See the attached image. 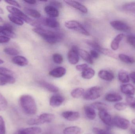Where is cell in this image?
<instances>
[{"label":"cell","mask_w":135,"mask_h":134,"mask_svg":"<svg viewBox=\"0 0 135 134\" xmlns=\"http://www.w3.org/2000/svg\"><path fill=\"white\" fill-rule=\"evenodd\" d=\"M19 104L23 111L28 115H34L37 112V105L35 99L29 95H23L19 98Z\"/></svg>","instance_id":"cell-1"},{"label":"cell","mask_w":135,"mask_h":134,"mask_svg":"<svg viewBox=\"0 0 135 134\" xmlns=\"http://www.w3.org/2000/svg\"><path fill=\"white\" fill-rule=\"evenodd\" d=\"M32 30L42 37L45 41L50 44H55L61 41L62 35L57 32H54L41 28H35Z\"/></svg>","instance_id":"cell-2"},{"label":"cell","mask_w":135,"mask_h":134,"mask_svg":"<svg viewBox=\"0 0 135 134\" xmlns=\"http://www.w3.org/2000/svg\"><path fill=\"white\" fill-rule=\"evenodd\" d=\"M6 8L7 11L11 14L20 18L27 23L36 27V28L40 27V23L38 21L31 19L16 7L8 6H6Z\"/></svg>","instance_id":"cell-3"},{"label":"cell","mask_w":135,"mask_h":134,"mask_svg":"<svg viewBox=\"0 0 135 134\" xmlns=\"http://www.w3.org/2000/svg\"><path fill=\"white\" fill-rule=\"evenodd\" d=\"M55 118V116L51 113H43L38 118L31 119L28 120L27 124L29 125H38L51 122Z\"/></svg>","instance_id":"cell-4"},{"label":"cell","mask_w":135,"mask_h":134,"mask_svg":"<svg viewBox=\"0 0 135 134\" xmlns=\"http://www.w3.org/2000/svg\"><path fill=\"white\" fill-rule=\"evenodd\" d=\"M102 89L99 86L90 87L85 92L83 98L87 100H93L100 98L102 94Z\"/></svg>","instance_id":"cell-5"},{"label":"cell","mask_w":135,"mask_h":134,"mask_svg":"<svg viewBox=\"0 0 135 134\" xmlns=\"http://www.w3.org/2000/svg\"><path fill=\"white\" fill-rule=\"evenodd\" d=\"M65 26L68 29L76 31L86 36L90 35L89 31L81 23L76 20H71L68 21L65 23Z\"/></svg>","instance_id":"cell-6"},{"label":"cell","mask_w":135,"mask_h":134,"mask_svg":"<svg viewBox=\"0 0 135 134\" xmlns=\"http://www.w3.org/2000/svg\"><path fill=\"white\" fill-rule=\"evenodd\" d=\"M112 124L117 128L123 130H127L130 126L129 120L118 116H115L112 119Z\"/></svg>","instance_id":"cell-7"},{"label":"cell","mask_w":135,"mask_h":134,"mask_svg":"<svg viewBox=\"0 0 135 134\" xmlns=\"http://www.w3.org/2000/svg\"><path fill=\"white\" fill-rule=\"evenodd\" d=\"M79 49L76 46L74 45L71 47L68 53V59L70 63L75 65L79 60Z\"/></svg>","instance_id":"cell-8"},{"label":"cell","mask_w":135,"mask_h":134,"mask_svg":"<svg viewBox=\"0 0 135 134\" xmlns=\"http://www.w3.org/2000/svg\"><path fill=\"white\" fill-rule=\"evenodd\" d=\"M110 25L113 28L118 31H128L131 30V28L127 23L120 20L111 21Z\"/></svg>","instance_id":"cell-9"},{"label":"cell","mask_w":135,"mask_h":134,"mask_svg":"<svg viewBox=\"0 0 135 134\" xmlns=\"http://www.w3.org/2000/svg\"><path fill=\"white\" fill-rule=\"evenodd\" d=\"M99 116L101 120L105 125L111 126L113 125L112 119L110 114L108 112V110H102L99 111Z\"/></svg>","instance_id":"cell-10"},{"label":"cell","mask_w":135,"mask_h":134,"mask_svg":"<svg viewBox=\"0 0 135 134\" xmlns=\"http://www.w3.org/2000/svg\"><path fill=\"white\" fill-rule=\"evenodd\" d=\"M64 97L59 94H55L51 97L50 100V104L54 108L61 106L65 101Z\"/></svg>","instance_id":"cell-11"},{"label":"cell","mask_w":135,"mask_h":134,"mask_svg":"<svg viewBox=\"0 0 135 134\" xmlns=\"http://www.w3.org/2000/svg\"><path fill=\"white\" fill-rule=\"evenodd\" d=\"M64 2L68 5L78 9L79 11H80L83 13H86L88 12L87 8L85 6L78 2L74 1H69V0L65 1Z\"/></svg>","instance_id":"cell-12"},{"label":"cell","mask_w":135,"mask_h":134,"mask_svg":"<svg viewBox=\"0 0 135 134\" xmlns=\"http://www.w3.org/2000/svg\"><path fill=\"white\" fill-rule=\"evenodd\" d=\"M62 116L65 119L70 121H75L80 118V114L78 112L66 111L62 113Z\"/></svg>","instance_id":"cell-13"},{"label":"cell","mask_w":135,"mask_h":134,"mask_svg":"<svg viewBox=\"0 0 135 134\" xmlns=\"http://www.w3.org/2000/svg\"><path fill=\"white\" fill-rule=\"evenodd\" d=\"M42 132L41 128L39 127H28L20 129L15 134H38Z\"/></svg>","instance_id":"cell-14"},{"label":"cell","mask_w":135,"mask_h":134,"mask_svg":"<svg viewBox=\"0 0 135 134\" xmlns=\"http://www.w3.org/2000/svg\"><path fill=\"white\" fill-rule=\"evenodd\" d=\"M120 90L123 93L128 96H133L135 94V87L132 84H123L120 86Z\"/></svg>","instance_id":"cell-15"},{"label":"cell","mask_w":135,"mask_h":134,"mask_svg":"<svg viewBox=\"0 0 135 134\" xmlns=\"http://www.w3.org/2000/svg\"><path fill=\"white\" fill-rule=\"evenodd\" d=\"M66 69L63 67H59L52 70L49 72L50 76L56 78H60L64 76L66 73Z\"/></svg>","instance_id":"cell-16"},{"label":"cell","mask_w":135,"mask_h":134,"mask_svg":"<svg viewBox=\"0 0 135 134\" xmlns=\"http://www.w3.org/2000/svg\"><path fill=\"white\" fill-rule=\"evenodd\" d=\"M98 76L102 79L108 82H111L114 79V75L113 73L106 70L100 71L98 72Z\"/></svg>","instance_id":"cell-17"},{"label":"cell","mask_w":135,"mask_h":134,"mask_svg":"<svg viewBox=\"0 0 135 134\" xmlns=\"http://www.w3.org/2000/svg\"><path fill=\"white\" fill-rule=\"evenodd\" d=\"M42 23L45 26L51 28H57L60 26L58 21L53 18L46 17L42 20Z\"/></svg>","instance_id":"cell-18"},{"label":"cell","mask_w":135,"mask_h":134,"mask_svg":"<svg viewBox=\"0 0 135 134\" xmlns=\"http://www.w3.org/2000/svg\"><path fill=\"white\" fill-rule=\"evenodd\" d=\"M44 11L49 17L55 18L59 15V12L57 8L51 5L46 6L44 8Z\"/></svg>","instance_id":"cell-19"},{"label":"cell","mask_w":135,"mask_h":134,"mask_svg":"<svg viewBox=\"0 0 135 134\" xmlns=\"http://www.w3.org/2000/svg\"><path fill=\"white\" fill-rule=\"evenodd\" d=\"M12 61L13 63L21 67H24L28 64L27 59L23 56H17L14 57L12 59Z\"/></svg>","instance_id":"cell-20"},{"label":"cell","mask_w":135,"mask_h":134,"mask_svg":"<svg viewBox=\"0 0 135 134\" xmlns=\"http://www.w3.org/2000/svg\"><path fill=\"white\" fill-rule=\"evenodd\" d=\"M105 100L110 102H119L123 100L121 95L115 93H109L107 94L105 97Z\"/></svg>","instance_id":"cell-21"},{"label":"cell","mask_w":135,"mask_h":134,"mask_svg":"<svg viewBox=\"0 0 135 134\" xmlns=\"http://www.w3.org/2000/svg\"><path fill=\"white\" fill-rule=\"evenodd\" d=\"M85 114L87 118L90 120H94L96 117V113L94 109L89 105H85L84 107Z\"/></svg>","instance_id":"cell-22"},{"label":"cell","mask_w":135,"mask_h":134,"mask_svg":"<svg viewBox=\"0 0 135 134\" xmlns=\"http://www.w3.org/2000/svg\"><path fill=\"white\" fill-rule=\"evenodd\" d=\"M124 35L120 34L117 35L112 41L111 44V47L113 50H117L119 49V44L122 39H123Z\"/></svg>","instance_id":"cell-23"},{"label":"cell","mask_w":135,"mask_h":134,"mask_svg":"<svg viewBox=\"0 0 135 134\" xmlns=\"http://www.w3.org/2000/svg\"><path fill=\"white\" fill-rule=\"evenodd\" d=\"M39 84L42 87L46 89L48 91L51 93H55L58 92L59 88L56 86L51 83H49L45 81H40L39 82Z\"/></svg>","instance_id":"cell-24"},{"label":"cell","mask_w":135,"mask_h":134,"mask_svg":"<svg viewBox=\"0 0 135 134\" xmlns=\"http://www.w3.org/2000/svg\"><path fill=\"white\" fill-rule=\"evenodd\" d=\"M79 56L85 61L90 64L93 63V60L90 54L85 50L82 49H79Z\"/></svg>","instance_id":"cell-25"},{"label":"cell","mask_w":135,"mask_h":134,"mask_svg":"<svg viewBox=\"0 0 135 134\" xmlns=\"http://www.w3.org/2000/svg\"><path fill=\"white\" fill-rule=\"evenodd\" d=\"M16 82L15 78L12 76H0V86H4L7 84H13Z\"/></svg>","instance_id":"cell-26"},{"label":"cell","mask_w":135,"mask_h":134,"mask_svg":"<svg viewBox=\"0 0 135 134\" xmlns=\"http://www.w3.org/2000/svg\"><path fill=\"white\" fill-rule=\"evenodd\" d=\"M64 134H81L82 130L78 126H70L66 127L63 130Z\"/></svg>","instance_id":"cell-27"},{"label":"cell","mask_w":135,"mask_h":134,"mask_svg":"<svg viewBox=\"0 0 135 134\" xmlns=\"http://www.w3.org/2000/svg\"><path fill=\"white\" fill-rule=\"evenodd\" d=\"M118 79L122 83H127L129 82L130 78L129 75L127 72L121 70L118 73Z\"/></svg>","instance_id":"cell-28"},{"label":"cell","mask_w":135,"mask_h":134,"mask_svg":"<svg viewBox=\"0 0 135 134\" xmlns=\"http://www.w3.org/2000/svg\"><path fill=\"white\" fill-rule=\"evenodd\" d=\"M95 73V71L93 69L88 67L82 72L81 76L85 79H89L94 77Z\"/></svg>","instance_id":"cell-29"},{"label":"cell","mask_w":135,"mask_h":134,"mask_svg":"<svg viewBox=\"0 0 135 134\" xmlns=\"http://www.w3.org/2000/svg\"><path fill=\"white\" fill-rule=\"evenodd\" d=\"M118 58L122 62L125 63L132 64L134 63L135 62V59L134 57L123 53L119 54L118 55Z\"/></svg>","instance_id":"cell-30"},{"label":"cell","mask_w":135,"mask_h":134,"mask_svg":"<svg viewBox=\"0 0 135 134\" xmlns=\"http://www.w3.org/2000/svg\"><path fill=\"white\" fill-rule=\"evenodd\" d=\"M24 10L26 14L34 18H39L41 17V15L40 13L36 9L29 8H25Z\"/></svg>","instance_id":"cell-31"},{"label":"cell","mask_w":135,"mask_h":134,"mask_svg":"<svg viewBox=\"0 0 135 134\" xmlns=\"http://www.w3.org/2000/svg\"><path fill=\"white\" fill-rule=\"evenodd\" d=\"M85 93L84 89L82 88H77L74 89L71 91V95L74 98H79L83 96Z\"/></svg>","instance_id":"cell-32"},{"label":"cell","mask_w":135,"mask_h":134,"mask_svg":"<svg viewBox=\"0 0 135 134\" xmlns=\"http://www.w3.org/2000/svg\"><path fill=\"white\" fill-rule=\"evenodd\" d=\"M100 53L102 54L108 56L109 57H112L115 59H118V56L116 54L113 52L112 50L108 49H105V48H102L100 50Z\"/></svg>","instance_id":"cell-33"},{"label":"cell","mask_w":135,"mask_h":134,"mask_svg":"<svg viewBox=\"0 0 135 134\" xmlns=\"http://www.w3.org/2000/svg\"><path fill=\"white\" fill-rule=\"evenodd\" d=\"M91 107L94 109H96L98 110V111L102 110H108V105L105 104L101 102H96L91 104Z\"/></svg>","instance_id":"cell-34"},{"label":"cell","mask_w":135,"mask_h":134,"mask_svg":"<svg viewBox=\"0 0 135 134\" xmlns=\"http://www.w3.org/2000/svg\"><path fill=\"white\" fill-rule=\"evenodd\" d=\"M85 42L89 46L93 48L94 50H96L98 52H100V50L102 47L97 42L92 40H86Z\"/></svg>","instance_id":"cell-35"},{"label":"cell","mask_w":135,"mask_h":134,"mask_svg":"<svg viewBox=\"0 0 135 134\" xmlns=\"http://www.w3.org/2000/svg\"><path fill=\"white\" fill-rule=\"evenodd\" d=\"M122 8L124 10L135 13V2H130L123 5Z\"/></svg>","instance_id":"cell-36"},{"label":"cell","mask_w":135,"mask_h":134,"mask_svg":"<svg viewBox=\"0 0 135 134\" xmlns=\"http://www.w3.org/2000/svg\"><path fill=\"white\" fill-rule=\"evenodd\" d=\"M8 18L11 22L17 25L22 26L24 24L23 21L21 19L12 14H9L8 15Z\"/></svg>","instance_id":"cell-37"},{"label":"cell","mask_w":135,"mask_h":134,"mask_svg":"<svg viewBox=\"0 0 135 134\" xmlns=\"http://www.w3.org/2000/svg\"><path fill=\"white\" fill-rule=\"evenodd\" d=\"M8 101L0 93V111H3L7 109Z\"/></svg>","instance_id":"cell-38"},{"label":"cell","mask_w":135,"mask_h":134,"mask_svg":"<svg viewBox=\"0 0 135 134\" xmlns=\"http://www.w3.org/2000/svg\"><path fill=\"white\" fill-rule=\"evenodd\" d=\"M13 72L6 68L0 67V76H13Z\"/></svg>","instance_id":"cell-39"},{"label":"cell","mask_w":135,"mask_h":134,"mask_svg":"<svg viewBox=\"0 0 135 134\" xmlns=\"http://www.w3.org/2000/svg\"><path fill=\"white\" fill-rule=\"evenodd\" d=\"M4 52L5 53L10 56H16L19 53V51L11 47L5 48L4 49Z\"/></svg>","instance_id":"cell-40"},{"label":"cell","mask_w":135,"mask_h":134,"mask_svg":"<svg viewBox=\"0 0 135 134\" xmlns=\"http://www.w3.org/2000/svg\"><path fill=\"white\" fill-rule=\"evenodd\" d=\"M1 34L10 39L15 38L16 37V34L13 32V31L10 30H6V29H4V28Z\"/></svg>","instance_id":"cell-41"},{"label":"cell","mask_w":135,"mask_h":134,"mask_svg":"<svg viewBox=\"0 0 135 134\" xmlns=\"http://www.w3.org/2000/svg\"><path fill=\"white\" fill-rule=\"evenodd\" d=\"M126 101L127 105L132 108L135 109V97L132 96H128L126 98Z\"/></svg>","instance_id":"cell-42"},{"label":"cell","mask_w":135,"mask_h":134,"mask_svg":"<svg viewBox=\"0 0 135 134\" xmlns=\"http://www.w3.org/2000/svg\"><path fill=\"white\" fill-rule=\"evenodd\" d=\"M53 59L54 63L57 64H61L63 62V57L59 53H54L53 56Z\"/></svg>","instance_id":"cell-43"},{"label":"cell","mask_w":135,"mask_h":134,"mask_svg":"<svg viewBox=\"0 0 135 134\" xmlns=\"http://www.w3.org/2000/svg\"><path fill=\"white\" fill-rule=\"evenodd\" d=\"M127 105L126 103L123 102H119L114 105V108L116 110L118 111H124L127 107Z\"/></svg>","instance_id":"cell-44"},{"label":"cell","mask_w":135,"mask_h":134,"mask_svg":"<svg viewBox=\"0 0 135 134\" xmlns=\"http://www.w3.org/2000/svg\"><path fill=\"white\" fill-rule=\"evenodd\" d=\"M5 123L2 116H0V134H5Z\"/></svg>","instance_id":"cell-45"},{"label":"cell","mask_w":135,"mask_h":134,"mask_svg":"<svg viewBox=\"0 0 135 134\" xmlns=\"http://www.w3.org/2000/svg\"><path fill=\"white\" fill-rule=\"evenodd\" d=\"M127 40L128 43L135 49V36L133 35H128Z\"/></svg>","instance_id":"cell-46"},{"label":"cell","mask_w":135,"mask_h":134,"mask_svg":"<svg viewBox=\"0 0 135 134\" xmlns=\"http://www.w3.org/2000/svg\"><path fill=\"white\" fill-rule=\"evenodd\" d=\"M89 67L88 65L86 64H82L76 66V69L79 71H83L85 70L86 69Z\"/></svg>","instance_id":"cell-47"},{"label":"cell","mask_w":135,"mask_h":134,"mask_svg":"<svg viewBox=\"0 0 135 134\" xmlns=\"http://www.w3.org/2000/svg\"><path fill=\"white\" fill-rule=\"evenodd\" d=\"M50 5L56 8H61L62 6V3L57 1H51L50 2Z\"/></svg>","instance_id":"cell-48"},{"label":"cell","mask_w":135,"mask_h":134,"mask_svg":"<svg viewBox=\"0 0 135 134\" xmlns=\"http://www.w3.org/2000/svg\"><path fill=\"white\" fill-rule=\"evenodd\" d=\"M5 2L8 4L15 6V7L20 8L21 6L17 1H5Z\"/></svg>","instance_id":"cell-49"},{"label":"cell","mask_w":135,"mask_h":134,"mask_svg":"<svg viewBox=\"0 0 135 134\" xmlns=\"http://www.w3.org/2000/svg\"><path fill=\"white\" fill-rule=\"evenodd\" d=\"M10 39L4 35H0V43H5L9 42Z\"/></svg>","instance_id":"cell-50"},{"label":"cell","mask_w":135,"mask_h":134,"mask_svg":"<svg viewBox=\"0 0 135 134\" xmlns=\"http://www.w3.org/2000/svg\"><path fill=\"white\" fill-rule=\"evenodd\" d=\"M90 56L92 57V58L94 59H97L99 57V54L98 52L96 50H91L90 52Z\"/></svg>","instance_id":"cell-51"},{"label":"cell","mask_w":135,"mask_h":134,"mask_svg":"<svg viewBox=\"0 0 135 134\" xmlns=\"http://www.w3.org/2000/svg\"><path fill=\"white\" fill-rule=\"evenodd\" d=\"M4 29H6V30H10L13 31L14 28L9 23H6L3 26Z\"/></svg>","instance_id":"cell-52"},{"label":"cell","mask_w":135,"mask_h":134,"mask_svg":"<svg viewBox=\"0 0 135 134\" xmlns=\"http://www.w3.org/2000/svg\"><path fill=\"white\" fill-rule=\"evenodd\" d=\"M129 76L132 82L135 84V72H131L129 75Z\"/></svg>","instance_id":"cell-53"},{"label":"cell","mask_w":135,"mask_h":134,"mask_svg":"<svg viewBox=\"0 0 135 134\" xmlns=\"http://www.w3.org/2000/svg\"><path fill=\"white\" fill-rule=\"evenodd\" d=\"M25 2L27 4H35L36 3V1H25Z\"/></svg>","instance_id":"cell-54"},{"label":"cell","mask_w":135,"mask_h":134,"mask_svg":"<svg viewBox=\"0 0 135 134\" xmlns=\"http://www.w3.org/2000/svg\"><path fill=\"white\" fill-rule=\"evenodd\" d=\"M3 30H4V27H3V26H0V34L1 33V34Z\"/></svg>","instance_id":"cell-55"},{"label":"cell","mask_w":135,"mask_h":134,"mask_svg":"<svg viewBox=\"0 0 135 134\" xmlns=\"http://www.w3.org/2000/svg\"><path fill=\"white\" fill-rule=\"evenodd\" d=\"M4 13V10L1 7H0V14H3Z\"/></svg>","instance_id":"cell-56"},{"label":"cell","mask_w":135,"mask_h":134,"mask_svg":"<svg viewBox=\"0 0 135 134\" xmlns=\"http://www.w3.org/2000/svg\"><path fill=\"white\" fill-rule=\"evenodd\" d=\"M132 124H134L135 126V119H133L132 120Z\"/></svg>","instance_id":"cell-57"},{"label":"cell","mask_w":135,"mask_h":134,"mask_svg":"<svg viewBox=\"0 0 135 134\" xmlns=\"http://www.w3.org/2000/svg\"><path fill=\"white\" fill-rule=\"evenodd\" d=\"M4 63V61L2 60L1 59H0V65Z\"/></svg>","instance_id":"cell-58"},{"label":"cell","mask_w":135,"mask_h":134,"mask_svg":"<svg viewBox=\"0 0 135 134\" xmlns=\"http://www.w3.org/2000/svg\"><path fill=\"white\" fill-rule=\"evenodd\" d=\"M3 22V20L2 19V18L0 16V23H2V22Z\"/></svg>","instance_id":"cell-59"},{"label":"cell","mask_w":135,"mask_h":134,"mask_svg":"<svg viewBox=\"0 0 135 134\" xmlns=\"http://www.w3.org/2000/svg\"><path fill=\"white\" fill-rule=\"evenodd\" d=\"M132 134H135V130L133 131V132H132Z\"/></svg>","instance_id":"cell-60"},{"label":"cell","mask_w":135,"mask_h":134,"mask_svg":"<svg viewBox=\"0 0 135 134\" xmlns=\"http://www.w3.org/2000/svg\"><path fill=\"white\" fill-rule=\"evenodd\" d=\"M48 134L46 133H44V134Z\"/></svg>","instance_id":"cell-61"}]
</instances>
